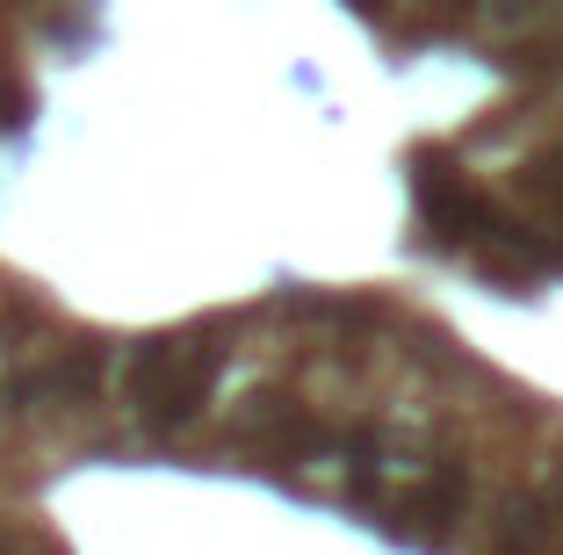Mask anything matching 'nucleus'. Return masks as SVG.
<instances>
[{
    "mask_svg": "<svg viewBox=\"0 0 563 555\" xmlns=\"http://www.w3.org/2000/svg\"><path fill=\"white\" fill-rule=\"evenodd\" d=\"M217 368H224V346L202 340V332H174V340H145L123 368V397H131V419L145 433H181L202 419L217 390Z\"/></svg>",
    "mask_w": 563,
    "mask_h": 555,
    "instance_id": "1",
    "label": "nucleus"
},
{
    "mask_svg": "<svg viewBox=\"0 0 563 555\" xmlns=\"http://www.w3.org/2000/svg\"><path fill=\"white\" fill-rule=\"evenodd\" d=\"M549 8H563V0H484V15H492V22H542Z\"/></svg>",
    "mask_w": 563,
    "mask_h": 555,
    "instance_id": "2",
    "label": "nucleus"
}]
</instances>
